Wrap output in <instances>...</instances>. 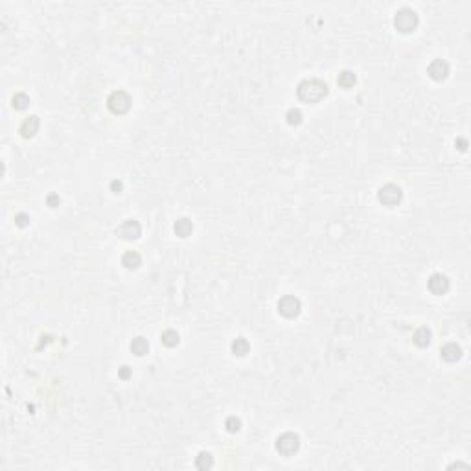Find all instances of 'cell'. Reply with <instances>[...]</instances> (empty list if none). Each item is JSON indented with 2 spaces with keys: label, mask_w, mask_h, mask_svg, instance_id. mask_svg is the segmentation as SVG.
Segmentation results:
<instances>
[{
  "label": "cell",
  "mask_w": 471,
  "mask_h": 471,
  "mask_svg": "<svg viewBox=\"0 0 471 471\" xmlns=\"http://www.w3.org/2000/svg\"><path fill=\"white\" fill-rule=\"evenodd\" d=\"M296 96L304 103H319L328 96V85L317 77L304 80L296 87Z\"/></svg>",
  "instance_id": "1"
},
{
  "label": "cell",
  "mask_w": 471,
  "mask_h": 471,
  "mask_svg": "<svg viewBox=\"0 0 471 471\" xmlns=\"http://www.w3.org/2000/svg\"><path fill=\"white\" fill-rule=\"evenodd\" d=\"M15 225L21 226V228L28 226V225H30V215L24 214V212H19V214H15Z\"/></svg>",
  "instance_id": "23"
},
{
  "label": "cell",
  "mask_w": 471,
  "mask_h": 471,
  "mask_svg": "<svg viewBox=\"0 0 471 471\" xmlns=\"http://www.w3.org/2000/svg\"><path fill=\"white\" fill-rule=\"evenodd\" d=\"M173 232H175L179 238H188V236H192V232H193L192 219H188V217H181V219H177L175 225H173Z\"/></svg>",
  "instance_id": "14"
},
{
  "label": "cell",
  "mask_w": 471,
  "mask_h": 471,
  "mask_svg": "<svg viewBox=\"0 0 471 471\" xmlns=\"http://www.w3.org/2000/svg\"><path fill=\"white\" fill-rule=\"evenodd\" d=\"M39 127H41V122H39V116H35V114H32V116L24 118V122L21 123V134L24 136V138H32V136H35L39 131Z\"/></svg>",
  "instance_id": "10"
},
{
  "label": "cell",
  "mask_w": 471,
  "mask_h": 471,
  "mask_svg": "<svg viewBox=\"0 0 471 471\" xmlns=\"http://www.w3.org/2000/svg\"><path fill=\"white\" fill-rule=\"evenodd\" d=\"M412 341H414L416 346L425 348V346H429L431 341H433V333H431L429 328H418L416 332H414V335H412Z\"/></svg>",
  "instance_id": "13"
},
{
  "label": "cell",
  "mask_w": 471,
  "mask_h": 471,
  "mask_svg": "<svg viewBox=\"0 0 471 471\" xmlns=\"http://www.w3.org/2000/svg\"><path fill=\"white\" fill-rule=\"evenodd\" d=\"M118 375H120V379H129L131 377V368L129 366H122V368L118 370Z\"/></svg>",
  "instance_id": "25"
},
{
  "label": "cell",
  "mask_w": 471,
  "mask_h": 471,
  "mask_svg": "<svg viewBox=\"0 0 471 471\" xmlns=\"http://www.w3.org/2000/svg\"><path fill=\"white\" fill-rule=\"evenodd\" d=\"M355 83H357V75L353 74L352 70H343V72L337 75V85L341 87V89H352Z\"/></svg>",
  "instance_id": "17"
},
{
  "label": "cell",
  "mask_w": 471,
  "mask_h": 471,
  "mask_svg": "<svg viewBox=\"0 0 471 471\" xmlns=\"http://www.w3.org/2000/svg\"><path fill=\"white\" fill-rule=\"evenodd\" d=\"M129 348H131V352H133L134 355L142 357V355H145V353L149 352V343H147L145 337H134L133 341H131V344H129Z\"/></svg>",
  "instance_id": "15"
},
{
  "label": "cell",
  "mask_w": 471,
  "mask_h": 471,
  "mask_svg": "<svg viewBox=\"0 0 471 471\" xmlns=\"http://www.w3.org/2000/svg\"><path fill=\"white\" fill-rule=\"evenodd\" d=\"M161 343L166 346V348H175L177 344L181 343V335L175 332V330H166V332L161 333Z\"/></svg>",
  "instance_id": "18"
},
{
  "label": "cell",
  "mask_w": 471,
  "mask_h": 471,
  "mask_svg": "<svg viewBox=\"0 0 471 471\" xmlns=\"http://www.w3.org/2000/svg\"><path fill=\"white\" fill-rule=\"evenodd\" d=\"M274 447L282 456H293L300 449V436L296 433H282L276 438Z\"/></svg>",
  "instance_id": "3"
},
{
  "label": "cell",
  "mask_w": 471,
  "mask_h": 471,
  "mask_svg": "<svg viewBox=\"0 0 471 471\" xmlns=\"http://www.w3.org/2000/svg\"><path fill=\"white\" fill-rule=\"evenodd\" d=\"M427 287H429V291H431L433 294H438V296H442V294H445L447 291H449L451 282H449V278H447L445 274L434 273V274H431V276H429Z\"/></svg>",
  "instance_id": "8"
},
{
  "label": "cell",
  "mask_w": 471,
  "mask_h": 471,
  "mask_svg": "<svg viewBox=\"0 0 471 471\" xmlns=\"http://www.w3.org/2000/svg\"><path fill=\"white\" fill-rule=\"evenodd\" d=\"M278 313L282 317H285V319H294V317H298L300 309H302V302H300V298H296L294 294H285V296H282V298L278 300Z\"/></svg>",
  "instance_id": "6"
},
{
  "label": "cell",
  "mask_w": 471,
  "mask_h": 471,
  "mask_svg": "<svg viewBox=\"0 0 471 471\" xmlns=\"http://www.w3.org/2000/svg\"><path fill=\"white\" fill-rule=\"evenodd\" d=\"M418 26V13L411 8H402L394 17V28L400 33H411Z\"/></svg>",
  "instance_id": "2"
},
{
  "label": "cell",
  "mask_w": 471,
  "mask_h": 471,
  "mask_svg": "<svg viewBox=\"0 0 471 471\" xmlns=\"http://www.w3.org/2000/svg\"><path fill=\"white\" fill-rule=\"evenodd\" d=\"M116 234L120 236L122 240H127V241L138 240L140 234H142V226H140V223L136 219H125L122 225L116 228Z\"/></svg>",
  "instance_id": "7"
},
{
  "label": "cell",
  "mask_w": 471,
  "mask_h": 471,
  "mask_svg": "<svg viewBox=\"0 0 471 471\" xmlns=\"http://www.w3.org/2000/svg\"><path fill=\"white\" fill-rule=\"evenodd\" d=\"M46 204H48L50 208H57L59 204H61V199H59L57 193H50L48 197H46Z\"/></svg>",
  "instance_id": "24"
},
{
  "label": "cell",
  "mask_w": 471,
  "mask_h": 471,
  "mask_svg": "<svg viewBox=\"0 0 471 471\" xmlns=\"http://www.w3.org/2000/svg\"><path fill=\"white\" fill-rule=\"evenodd\" d=\"M225 429L228 431V433L236 434L241 431V420L238 416H228L225 420Z\"/></svg>",
  "instance_id": "22"
},
{
  "label": "cell",
  "mask_w": 471,
  "mask_h": 471,
  "mask_svg": "<svg viewBox=\"0 0 471 471\" xmlns=\"http://www.w3.org/2000/svg\"><path fill=\"white\" fill-rule=\"evenodd\" d=\"M11 105H13L15 111H26L28 105H30V98H28L24 92H17L15 96H13V100H11Z\"/></svg>",
  "instance_id": "20"
},
{
  "label": "cell",
  "mask_w": 471,
  "mask_h": 471,
  "mask_svg": "<svg viewBox=\"0 0 471 471\" xmlns=\"http://www.w3.org/2000/svg\"><path fill=\"white\" fill-rule=\"evenodd\" d=\"M122 190H123L122 181H113V182H111V192H113V193H120Z\"/></svg>",
  "instance_id": "26"
},
{
  "label": "cell",
  "mask_w": 471,
  "mask_h": 471,
  "mask_svg": "<svg viewBox=\"0 0 471 471\" xmlns=\"http://www.w3.org/2000/svg\"><path fill=\"white\" fill-rule=\"evenodd\" d=\"M230 350L234 355H238V357H243V355H247L249 353V350H251V344H249V341H247L245 337H238L232 341L230 344Z\"/></svg>",
  "instance_id": "16"
},
{
  "label": "cell",
  "mask_w": 471,
  "mask_h": 471,
  "mask_svg": "<svg viewBox=\"0 0 471 471\" xmlns=\"http://www.w3.org/2000/svg\"><path fill=\"white\" fill-rule=\"evenodd\" d=\"M427 74L434 81H444L449 75V64L444 59H434L433 63L427 66Z\"/></svg>",
  "instance_id": "9"
},
{
  "label": "cell",
  "mask_w": 471,
  "mask_h": 471,
  "mask_svg": "<svg viewBox=\"0 0 471 471\" xmlns=\"http://www.w3.org/2000/svg\"><path fill=\"white\" fill-rule=\"evenodd\" d=\"M285 120H287L289 125H300L302 120H304V114H302L300 109H289L287 114H285Z\"/></svg>",
  "instance_id": "21"
},
{
  "label": "cell",
  "mask_w": 471,
  "mask_h": 471,
  "mask_svg": "<svg viewBox=\"0 0 471 471\" xmlns=\"http://www.w3.org/2000/svg\"><path fill=\"white\" fill-rule=\"evenodd\" d=\"M440 357L447 363H456L462 357V348L456 343H447L440 348Z\"/></svg>",
  "instance_id": "11"
},
{
  "label": "cell",
  "mask_w": 471,
  "mask_h": 471,
  "mask_svg": "<svg viewBox=\"0 0 471 471\" xmlns=\"http://www.w3.org/2000/svg\"><path fill=\"white\" fill-rule=\"evenodd\" d=\"M455 145L458 147V151H466L467 149V140L466 138H456Z\"/></svg>",
  "instance_id": "27"
},
{
  "label": "cell",
  "mask_w": 471,
  "mask_h": 471,
  "mask_svg": "<svg viewBox=\"0 0 471 471\" xmlns=\"http://www.w3.org/2000/svg\"><path fill=\"white\" fill-rule=\"evenodd\" d=\"M212 466H214V458H212V455H210L208 451H201V453L195 456V467H197V469L206 471Z\"/></svg>",
  "instance_id": "19"
},
{
  "label": "cell",
  "mask_w": 471,
  "mask_h": 471,
  "mask_svg": "<svg viewBox=\"0 0 471 471\" xmlns=\"http://www.w3.org/2000/svg\"><path fill=\"white\" fill-rule=\"evenodd\" d=\"M402 197H403L402 188L398 186V184H392V182L383 184V186L377 190V201H379L381 204H385V206H396V204L402 201Z\"/></svg>",
  "instance_id": "5"
},
{
  "label": "cell",
  "mask_w": 471,
  "mask_h": 471,
  "mask_svg": "<svg viewBox=\"0 0 471 471\" xmlns=\"http://www.w3.org/2000/svg\"><path fill=\"white\" fill-rule=\"evenodd\" d=\"M131 103L133 100L125 91H114L107 98V107L113 114H125L131 109Z\"/></svg>",
  "instance_id": "4"
},
{
  "label": "cell",
  "mask_w": 471,
  "mask_h": 471,
  "mask_svg": "<svg viewBox=\"0 0 471 471\" xmlns=\"http://www.w3.org/2000/svg\"><path fill=\"white\" fill-rule=\"evenodd\" d=\"M122 265L127 269V271H134V269H138L140 265H142V256H140V252H136V251L123 252Z\"/></svg>",
  "instance_id": "12"
}]
</instances>
